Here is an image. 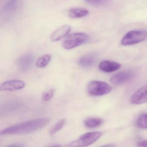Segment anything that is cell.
Here are the masks:
<instances>
[{
  "label": "cell",
  "mask_w": 147,
  "mask_h": 147,
  "mask_svg": "<svg viewBox=\"0 0 147 147\" xmlns=\"http://www.w3.org/2000/svg\"><path fill=\"white\" fill-rule=\"evenodd\" d=\"M49 118L36 119L7 127L0 131L1 135L24 134L31 133L42 129L49 123Z\"/></svg>",
  "instance_id": "cell-1"
},
{
  "label": "cell",
  "mask_w": 147,
  "mask_h": 147,
  "mask_svg": "<svg viewBox=\"0 0 147 147\" xmlns=\"http://www.w3.org/2000/svg\"><path fill=\"white\" fill-rule=\"evenodd\" d=\"M102 132L92 131L83 134L75 141L67 144L65 147H86L91 145L99 139Z\"/></svg>",
  "instance_id": "cell-2"
},
{
  "label": "cell",
  "mask_w": 147,
  "mask_h": 147,
  "mask_svg": "<svg viewBox=\"0 0 147 147\" xmlns=\"http://www.w3.org/2000/svg\"><path fill=\"white\" fill-rule=\"evenodd\" d=\"M112 88L107 82L100 81L90 82L87 88V91L89 95L93 96H100L106 95L111 92Z\"/></svg>",
  "instance_id": "cell-3"
},
{
  "label": "cell",
  "mask_w": 147,
  "mask_h": 147,
  "mask_svg": "<svg viewBox=\"0 0 147 147\" xmlns=\"http://www.w3.org/2000/svg\"><path fill=\"white\" fill-rule=\"evenodd\" d=\"M147 32L143 30H133L127 32L122 38L121 44L123 46L132 45L144 41Z\"/></svg>",
  "instance_id": "cell-4"
},
{
  "label": "cell",
  "mask_w": 147,
  "mask_h": 147,
  "mask_svg": "<svg viewBox=\"0 0 147 147\" xmlns=\"http://www.w3.org/2000/svg\"><path fill=\"white\" fill-rule=\"evenodd\" d=\"M88 36L86 33H76L70 34L63 41L62 46L65 49L70 50L86 42Z\"/></svg>",
  "instance_id": "cell-5"
},
{
  "label": "cell",
  "mask_w": 147,
  "mask_h": 147,
  "mask_svg": "<svg viewBox=\"0 0 147 147\" xmlns=\"http://www.w3.org/2000/svg\"><path fill=\"white\" fill-rule=\"evenodd\" d=\"M25 86V83L23 81L12 80L5 82L0 85V91H18L23 89Z\"/></svg>",
  "instance_id": "cell-6"
},
{
  "label": "cell",
  "mask_w": 147,
  "mask_h": 147,
  "mask_svg": "<svg viewBox=\"0 0 147 147\" xmlns=\"http://www.w3.org/2000/svg\"><path fill=\"white\" fill-rule=\"evenodd\" d=\"M147 86H144L134 93L131 97L130 101L133 105H141L147 100Z\"/></svg>",
  "instance_id": "cell-7"
},
{
  "label": "cell",
  "mask_w": 147,
  "mask_h": 147,
  "mask_svg": "<svg viewBox=\"0 0 147 147\" xmlns=\"http://www.w3.org/2000/svg\"><path fill=\"white\" fill-rule=\"evenodd\" d=\"M132 76L131 72L128 70L121 71L113 76L111 79L110 82L115 85H119L127 82Z\"/></svg>",
  "instance_id": "cell-8"
},
{
  "label": "cell",
  "mask_w": 147,
  "mask_h": 147,
  "mask_svg": "<svg viewBox=\"0 0 147 147\" xmlns=\"http://www.w3.org/2000/svg\"><path fill=\"white\" fill-rule=\"evenodd\" d=\"M71 27L69 25H64L57 29L51 34V39L53 42L59 41L65 37L71 31Z\"/></svg>",
  "instance_id": "cell-9"
},
{
  "label": "cell",
  "mask_w": 147,
  "mask_h": 147,
  "mask_svg": "<svg viewBox=\"0 0 147 147\" xmlns=\"http://www.w3.org/2000/svg\"><path fill=\"white\" fill-rule=\"evenodd\" d=\"M121 67V64L118 63L111 61H102L99 65L100 69L105 73H111L117 71Z\"/></svg>",
  "instance_id": "cell-10"
},
{
  "label": "cell",
  "mask_w": 147,
  "mask_h": 147,
  "mask_svg": "<svg viewBox=\"0 0 147 147\" xmlns=\"http://www.w3.org/2000/svg\"><path fill=\"white\" fill-rule=\"evenodd\" d=\"M34 61V56L31 54H26L20 57L17 63L20 69L24 70L28 69L32 65Z\"/></svg>",
  "instance_id": "cell-11"
},
{
  "label": "cell",
  "mask_w": 147,
  "mask_h": 147,
  "mask_svg": "<svg viewBox=\"0 0 147 147\" xmlns=\"http://www.w3.org/2000/svg\"><path fill=\"white\" fill-rule=\"evenodd\" d=\"M96 57L93 54L85 55L79 58L78 64L80 67L88 68L92 66L96 61Z\"/></svg>",
  "instance_id": "cell-12"
},
{
  "label": "cell",
  "mask_w": 147,
  "mask_h": 147,
  "mask_svg": "<svg viewBox=\"0 0 147 147\" xmlns=\"http://www.w3.org/2000/svg\"><path fill=\"white\" fill-rule=\"evenodd\" d=\"M88 10L80 7L70 8L69 11V16L72 19H77L86 17L89 14Z\"/></svg>",
  "instance_id": "cell-13"
},
{
  "label": "cell",
  "mask_w": 147,
  "mask_h": 147,
  "mask_svg": "<svg viewBox=\"0 0 147 147\" xmlns=\"http://www.w3.org/2000/svg\"><path fill=\"white\" fill-rule=\"evenodd\" d=\"M103 123V120L99 118H88L85 119L84 124L86 127L90 129L97 128Z\"/></svg>",
  "instance_id": "cell-14"
},
{
  "label": "cell",
  "mask_w": 147,
  "mask_h": 147,
  "mask_svg": "<svg viewBox=\"0 0 147 147\" xmlns=\"http://www.w3.org/2000/svg\"><path fill=\"white\" fill-rule=\"evenodd\" d=\"M51 58V56L48 54L42 56L36 61V66L38 68L45 67L49 63Z\"/></svg>",
  "instance_id": "cell-15"
},
{
  "label": "cell",
  "mask_w": 147,
  "mask_h": 147,
  "mask_svg": "<svg viewBox=\"0 0 147 147\" xmlns=\"http://www.w3.org/2000/svg\"><path fill=\"white\" fill-rule=\"evenodd\" d=\"M138 126L142 129H146L147 128V115L144 113L139 116L137 122Z\"/></svg>",
  "instance_id": "cell-16"
},
{
  "label": "cell",
  "mask_w": 147,
  "mask_h": 147,
  "mask_svg": "<svg viewBox=\"0 0 147 147\" xmlns=\"http://www.w3.org/2000/svg\"><path fill=\"white\" fill-rule=\"evenodd\" d=\"M66 120L65 119H62L58 121L55 124L49 131V133L51 135H54L56 132H58L63 127L65 124Z\"/></svg>",
  "instance_id": "cell-17"
},
{
  "label": "cell",
  "mask_w": 147,
  "mask_h": 147,
  "mask_svg": "<svg viewBox=\"0 0 147 147\" xmlns=\"http://www.w3.org/2000/svg\"><path fill=\"white\" fill-rule=\"evenodd\" d=\"M17 6V1H9L6 3L4 7L5 11L9 12L15 10Z\"/></svg>",
  "instance_id": "cell-18"
},
{
  "label": "cell",
  "mask_w": 147,
  "mask_h": 147,
  "mask_svg": "<svg viewBox=\"0 0 147 147\" xmlns=\"http://www.w3.org/2000/svg\"><path fill=\"white\" fill-rule=\"evenodd\" d=\"M55 90L54 88H51L49 90L46 91L43 93L42 95V98L44 101H49L51 99V98L55 93Z\"/></svg>",
  "instance_id": "cell-19"
},
{
  "label": "cell",
  "mask_w": 147,
  "mask_h": 147,
  "mask_svg": "<svg viewBox=\"0 0 147 147\" xmlns=\"http://www.w3.org/2000/svg\"><path fill=\"white\" fill-rule=\"evenodd\" d=\"M86 2L89 3V4L92 5L97 6L101 5L103 4H105L106 1H86Z\"/></svg>",
  "instance_id": "cell-20"
},
{
  "label": "cell",
  "mask_w": 147,
  "mask_h": 147,
  "mask_svg": "<svg viewBox=\"0 0 147 147\" xmlns=\"http://www.w3.org/2000/svg\"><path fill=\"white\" fill-rule=\"evenodd\" d=\"M137 145L138 147H147V141L146 140H144V141H141V142H138Z\"/></svg>",
  "instance_id": "cell-21"
},
{
  "label": "cell",
  "mask_w": 147,
  "mask_h": 147,
  "mask_svg": "<svg viewBox=\"0 0 147 147\" xmlns=\"http://www.w3.org/2000/svg\"><path fill=\"white\" fill-rule=\"evenodd\" d=\"M100 147H114V146L113 144H109L104 145V146H102Z\"/></svg>",
  "instance_id": "cell-22"
},
{
  "label": "cell",
  "mask_w": 147,
  "mask_h": 147,
  "mask_svg": "<svg viewBox=\"0 0 147 147\" xmlns=\"http://www.w3.org/2000/svg\"><path fill=\"white\" fill-rule=\"evenodd\" d=\"M48 147H61V145L60 144H55V145H52V146Z\"/></svg>",
  "instance_id": "cell-23"
},
{
  "label": "cell",
  "mask_w": 147,
  "mask_h": 147,
  "mask_svg": "<svg viewBox=\"0 0 147 147\" xmlns=\"http://www.w3.org/2000/svg\"><path fill=\"white\" fill-rule=\"evenodd\" d=\"M21 147V146H20V145H10V146H8V147Z\"/></svg>",
  "instance_id": "cell-24"
}]
</instances>
